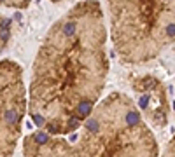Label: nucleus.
Masks as SVG:
<instances>
[{"label":"nucleus","instance_id":"obj_1","mask_svg":"<svg viewBox=\"0 0 175 157\" xmlns=\"http://www.w3.org/2000/svg\"><path fill=\"white\" fill-rule=\"evenodd\" d=\"M109 28L100 0H79L48 28L33 56L28 113L39 131H75L95 110L110 72Z\"/></svg>","mask_w":175,"mask_h":157},{"label":"nucleus","instance_id":"obj_2","mask_svg":"<svg viewBox=\"0 0 175 157\" xmlns=\"http://www.w3.org/2000/svg\"><path fill=\"white\" fill-rule=\"evenodd\" d=\"M112 51L124 66L145 65L175 44V0H105Z\"/></svg>","mask_w":175,"mask_h":157},{"label":"nucleus","instance_id":"obj_3","mask_svg":"<svg viewBox=\"0 0 175 157\" xmlns=\"http://www.w3.org/2000/svg\"><path fill=\"white\" fill-rule=\"evenodd\" d=\"M70 157H158V145L133 101L112 93L84 121Z\"/></svg>","mask_w":175,"mask_h":157},{"label":"nucleus","instance_id":"obj_4","mask_svg":"<svg viewBox=\"0 0 175 157\" xmlns=\"http://www.w3.org/2000/svg\"><path fill=\"white\" fill-rule=\"evenodd\" d=\"M28 110L23 68L14 59H0V157H12Z\"/></svg>","mask_w":175,"mask_h":157},{"label":"nucleus","instance_id":"obj_5","mask_svg":"<svg viewBox=\"0 0 175 157\" xmlns=\"http://www.w3.org/2000/svg\"><path fill=\"white\" fill-rule=\"evenodd\" d=\"M32 4V0H0V9H28Z\"/></svg>","mask_w":175,"mask_h":157},{"label":"nucleus","instance_id":"obj_6","mask_svg":"<svg viewBox=\"0 0 175 157\" xmlns=\"http://www.w3.org/2000/svg\"><path fill=\"white\" fill-rule=\"evenodd\" d=\"M161 157H175V136L172 138V141L168 143V147H166V150L163 152Z\"/></svg>","mask_w":175,"mask_h":157},{"label":"nucleus","instance_id":"obj_7","mask_svg":"<svg viewBox=\"0 0 175 157\" xmlns=\"http://www.w3.org/2000/svg\"><path fill=\"white\" fill-rule=\"evenodd\" d=\"M51 2H54V4H58V2H61V0H51Z\"/></svg>","mask_w":175,"mask_h":157}]
</instances>
